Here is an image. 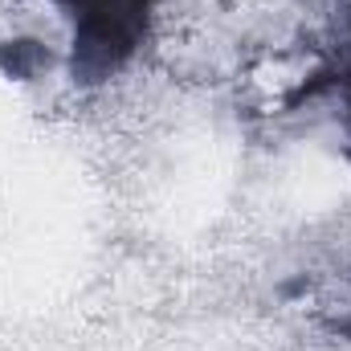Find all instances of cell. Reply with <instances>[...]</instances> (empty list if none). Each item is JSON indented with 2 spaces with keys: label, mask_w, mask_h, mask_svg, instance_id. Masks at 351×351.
Wrapping results in <instances>:
<instances>
[{
  "label": "cell",
  "mask_w": 351,
  "mask_h": 351,
  "mask_svg": "<svg viewBox=\"0 0 351 351\" xmlns=\"http://www.w3.org/2000/svg\"><path fill=\"white\" fill-rule=\"evenodd\" d=\"M74 29L70 74L82 86L114 78L147 41L156 0H49Z\"/></svg>",
  "instance_id": "6da1fadb"
},
{
  "label": "cell",
  "mask_w": 351,
  "mask_h": 351,
  "mask_svg": "<svg viewBox=\"0 0 351 351\" xmlns=\"http://www.w3.org/2000/svg\"><path fill=\"white\" fill-rule=\"evenodd\" d=\"M327 33H331V53L343 78L351 74V0H327Z\"/></svg>",
  "instance_id": "7a4b0ae2"
},
{
  "label": "cell",
  "mask_w": 351,
  "mask_h": 351,
  "mask_svg": "<svg viewBox=\"0 0 351 351\" xmlns=\"http://www.w3.org/2000/svg\"><path fill=\"white\" fill-rule=\"evenodd\" d=\"M339 82H343V127H348V135H351V74H343Z\"/></svg>",
  "instance_id": "3957f363"
}]
</instances>
